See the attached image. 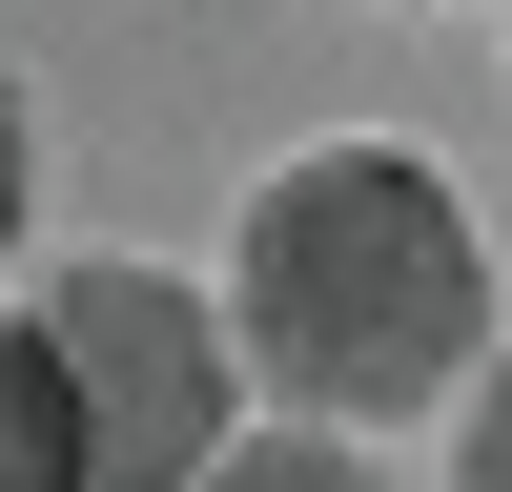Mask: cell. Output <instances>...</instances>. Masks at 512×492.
<instances>
[{"label":"cell","mask_w":512,"mask_h":492,"mask_svg":"<svg viewBox=\"0 0 512 492\" xmlns=\"http://www.w3.org/2000/svg\"><path fill=\"white\" fill-rule=\"evenodd\" d=\"M21 226H41V103L0 82V246H21Z\"/></svg>","instance_id":"8992f818"},{"label":"cell","mask_w":512,"mask_h":492,"mask_svg":"<svg viewBox=\"0 0 512 492\" xmlns=\"http://www.w3.org/2000/svg\"><path fill=\"white\" fill-rule=\"evenodd\" d=\"M205 308L287 431H410L492 369V226L431 185V144H308L246 185V246Z\"/></svg>","instance_id":"6da1fadb"},{"label":"cell","mask_w":512,"mask_h":492,"mask_svg":"<svg viewBox=\"0 0 512 492\" xmlns=\"http://www.w3.org/2000/svg\"><path fill=\"white\" fill-rule=\"evenodd\" d=\"M205 492H390V472H369L349 431H226V451H205Z\"/></svg>","instance_id":"277c9868"},{"label":"cell","mask_w":512,"mask_h":492,"mask_svg":"<svg viewBox=\"0 0 512 492\" xmlns=\"http://www.w3.org/2000/svg\"><path fill=\"white\" fill-rule=\"evenodd\" d=\"M0 492H62V369L21 308H0Z\"/></svg>","instance_id":"3957f363"},{"label":"cell","mask_w":512,"mask_h":492,"mask_svg":"<svg viewBox=\"0 0 512 492\" xmlns=\"http://www.w3.org/2000/svg\"><path fill=\"white\" fill-rule=\"evenodd\" d=\"M41 369H62V492H205V451L246 431L226 308L185 267H62L41 287Z\"/></svg>","instance_id":"7a4b0ae2"},{"label":"cell","mask_w":512,"mask_h":492,"mask_svg":"<svg viewBox=\"0 0 512 492\" xmlns=\"http://www.w3.org/2000/svg\"><path fill=\"white\" fill-rule=\"evenodd\" d=\"M451 492H512V349L451 390Z\"/></svg>","instance_id":"5b68a950"}]
</instances>
